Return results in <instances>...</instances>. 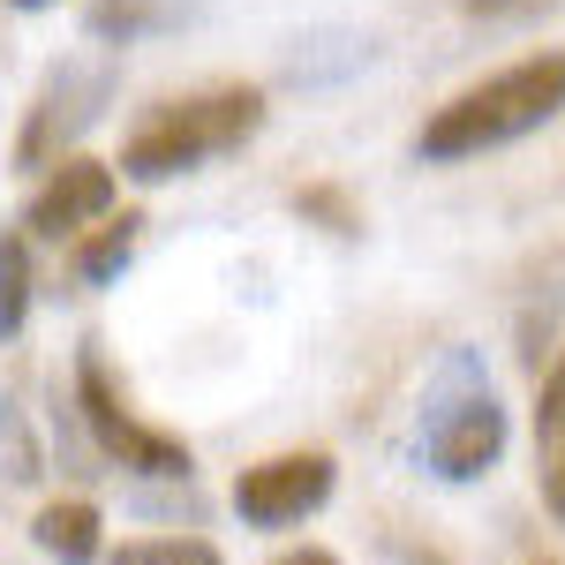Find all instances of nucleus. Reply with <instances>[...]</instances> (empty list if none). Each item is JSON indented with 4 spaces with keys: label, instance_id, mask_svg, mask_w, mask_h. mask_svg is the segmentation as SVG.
<instances>
[{
    "label": "nucleus",
    "instance_id": "obj_1",
    "mask_svg": "<svg viewBox=\"0 0 565 565\" xmlns=\"http://www.w3.org/2000/svg\"><path fill=\"white\" fill-rule=\"evenodd\" d=\"M558 114H565V45H543V53H527L513 68L468 84L460 98H445L423 121L415 151L430 167H460V159H482V151H505L521 136L551 129Z\"/></svg>",
    "mask_w": 565,
    "mask_h": 565
},
{
    "label": "nucleus",
    "instance_id": "obj_2",
    "mask_svg": "<svg viewBox=\"0 0 565 565\" xmlns=\"http://www.w3.org/2000/svg\"><path fill=\"white\" fill-rule=\"evenodd\" d=\"M264 90L257 84H218V90H189V98H167V106H151L129 136H121V174L143 181V189H159V181L174 174H196V167H212L226 151H242L249 136L264 129Z\"/></svg>",
    "mask_w": 565,
    "mask_h": 565
},
{
    "label": "nucleus",
    "instance_id": "obj_3",
    "mask_svg": "<svg viewBox=\"0 0 565 565\" xmlns=\"http://www.w3.org/2000/svg\"><path fill=\"white\" fill-rule=\"evenodd\" d=\"M498 452H505V407L482 377V362L468 348L445 354L423 392V460L445 482H476L498 468Z\"/></svg>",
    "mask_w": 565,
    "mask_h": 565
},
{
    "label": "nucleus",
    "instance_id": "obj_4",
    "mask_svg": "<svg viewBox=\"0 0 565 565\" xmlns=\"http://www.w3.org/2000/svg\"><path fill=\"white\" fill-rule=\"evenodd\" d=\"M76 415H84L90 445L114 460V468H129V476H189V445L174 430H151V423H136L121 385L106 377V362L98 348L76 354Z\"/></svg>",
    "mask_w": 565,
    "mask_h": 565
},
{
    "label": "nucleus",
    "instance_id": "obj_5",
    "mask_svg": "<svg viewBox=\"0 0 565 565\" xmlns=\"http://www.w3.org/2000/svg\"><path fill=\"white\" fill-rule=\"evenodd\" d=\"M114 98V68H84V61H61L39 84L31 114H23V136H15V167H61L76 159V136L98 121V106Z\"/></svg>",
    "mask_w": 565,
    "mask_h": 565
},
{
    "label": "nucleus",
    "instance_id": "obj_6",
    "mask_svg": "<svg viewBox=\"0 0 565 565\" xmlns=\"http://www.w3.org/2000/svg\"><path fill=\"white\" fill-rule=\"evenodd\" d=\"M332 482H340L332 452H271L234 476V513L249 527H302L309 513H324Z\"/></svg>",
    "mask_w": 565,
    "mask_h": 565
},
{
    "label": "nucleus",
    "instance_id": "obj_7",
    "mask_svg": "<svg viewBox=\"0 0 565 565\" xmlns=\"http://www.w3.org/2000/svg\"><path fill=\"white\" fill-rule=\"evenodd\" d=\"M114 196H121V174L106 167V159H61L53 174L39 181V196L23 204V234L31 242H76L90 234L98 218H114Z\"/></svg>",
    "mask_w": 565,
    "mask_h": 565
},
{
    "label": "nucleus",
    "instance_id": "obj_8",
    "mask_svg": "<svg viewBox=\"0 0 565 565\" xmlns=\"http://www.w3.org/2000/svg\"><path fill=\"white\" fill-rule=\"evenodd\" d=\"M31 543L61 565H98L106 558V521H98L90 498H53V505H39V521H31Z\"/></svg>",
    "mask_w": 565,
    "mask_h": 565
},
{
    "label": "nucleus",
    "instance_id": "obj_9",
    "mask_svg": "<svg viewBox=\"0 0 565 565\" xmlns=\"http://www.w3.org/2000/svg\"><path fill=\"white\" fill-rule=\"evenodd\" d=\"M136 242H143V218H136V212L98 218L90 234H76V279H84V287H114V279L129 271Z\"/></svg>",
    "mask_w": 565,
    "mask_h": 565
},
{
    "label": "nucleus",
    "instance_id": "obj_10",
    "mask_svg": "<svg viewBox=\"0 0 565 565\" xmlns=\"http://www.w3.org/2000/svg\"><path fill=\"white\" fill-rule=\"evenodd\" d=\"M31 324V234L0 226V340Z\"/></svg>",
    "mask_w": 565,
    "mask_h": 565
},
{
    "label": "nucleus",
    "instance_id": "obj_11",
    "mask_svg": "<svg viewBox=\"0 0 565 565\" xmlns=\"http://www.w3.org/2000/svg\"><path fill=\"white\" fill-rule=\"evenodd\" d=\"M106 565H226V558L204 535H143V543H121Z\"/></svg>",
    "mask_w": 565,
    "mask_h": 565
},
{
    "label": "nucleus",
    "instance_id": "obj_12",
    "mask_svg": "<svg viewBox=\"0 0 565 565\" xmlns=\"http://www.w3.org/2000/svg\"><path fill=\"white\" fill-rule=\"evenodd\" d=\"M551 437H565V348H558V362L535 377V452H543Z\"/></svg>",
    "mask_w": 565,
    "mask_h": 565
},
{
    "label": "nucleus",
    "instance_id": "obj_13",
    "mask_svg": "<svg viewBox=\"0 0 565 565\" xmlns=\"http://www.w3.org/2000/svg\"><path fill=\"white\" fill-rule=\"evenodd\" d=\"M295 212L324 218L332 234H354V226H362V218H354V204H348V196H340V189H302V196H295Z\"/></svg>",
    "mask_w": 565,
    "mask_h": 565
},
{
    "label": "nucleus",
    "instance_id": "obj_14",
    "mask_svg": "<svg viewBox=\"0 0 565 565\" xmlns=\"http://www.w3.org/2000/svg\"><path fill=\"white\" fill-rule=\"evenodd\" d=\"M551 8L558 0H460V15H476V23H535Z\"/></svg>",
    "mask_w": 565,
    "mask_h": 565
},
{
    "label": "nucleus",
    "instance_id": "obj_15",
    "mask_svg": "<svg viewBox=\"0 0 565 565\" xmlns=\"http://www.w3.org/2000/svg\"><path fill=\"white\" fill-rule=\"evenodd\" d=\"M543 505H551V521H565V437L543 445Z\"/></svg>",
    "mask_w": 565,
    "mask_h": 565
},
{
    "label": "nucleus",
    "instance_id": "obj_16",
    "mask_svg": "<svg viewBox=\"0 0 565 565\" xmlns=\"http://www.w3.org/2000/svg\"><path fill=\"white\" fill-rule=\"evenodd\" d=\"M271 565H340V558H332L324 543H302V551H279V558H271Z\"/></svg>",
    "mask_w": 565,
    "mask_h": 565
},
{
    "label": "nucleus",
    "instance_id": "obj_17",
    "mask_svg": "<svg viewBox=\"0 0 565 565\" xmlns=\"http://www.w3.org/2000/svg\"><path fill=\"white\" fill-rule=\"evenodd\" d=\"M15 8H53V0H15Z\"/></svg>",
    "mask_w": 565,
    "mask_h": 565
}]
</instances>
